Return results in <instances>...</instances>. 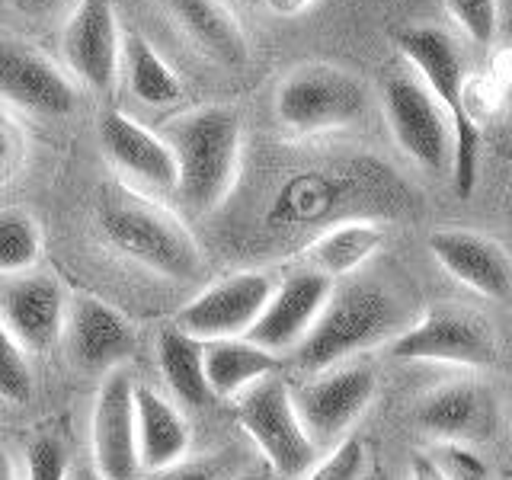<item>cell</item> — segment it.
I'll use <instances>...</instances> for the list:
<instances>
[{"mask_svg": "<svg viewBox=\"0 0 512 480\" xmlns=\"http://www.w3.org/2000/svg\"><path fill=\"white\" fill-rule=\"evenodd\" d=\"M26 151H29V141L20 122H13L7 112L0 109V186L16 180V173L26 164Z\"/></svg>", "mask_w": 512, "mask_h": 480, "instance_id": "obj_32", "label": "cell"}, {"mask_svg": "<svg viewBox=\"0 0 512 480\" xmlns=\"http://www.w3.org/2000/svg\"><path fill=\"white\" fill-rule=\"evenodd\" d=\"M71 480H106L100 471H96V468H77L74 474H71Z\"/></svg>", "mask_w": 512, "mask_h": 480, "instance_id": "obj_38", "label": "cell"}, {"mask_svg": "<svg viewBox=\"0 0 512 480\" xmlns=\"http://www.w3.org/2000/svg\"><path fill=\"white\" fill-rule=\"evenodd\" d=\"M157 368L176 404L202 410L215 397L205 375V343L183 333L176 324L157 333Z\"/></svg>", "mask_w": 512, "mask_h": 480, "instance_id": "obj_24", "label": "cell"}, {"mask_svg": "<svg viewBox=\"0 0 512 480\" xmlns=\"http://www.w3.org/2000/svg\"><path fill=\"white\" fill-rule=\"evenodd\" d=\"M413 423L439 445H487L500 432V397L480 381H452L416 400Z\"/></svg>", "mask_w": 512, "mask_h": 480, "instance_id": "obj_11", "label": "cell"}, {"mask_svg": "<svg viewBox=\"0 0 512 480\" xmlns=\"http://www.w3.org/2000/svg\"><path fill=\"white\" fill-rule=\"evenodd\" d=\"M397 48L404 58L420 71L423 84L442 103L455 135L452 154V180L458 199H468L477 186V151H480V128L468 109V71H464V55L439 26H407L397 32Z\"/></svg>", "mask_w": 512, "mask_h": 480, "instance_id": "obj_4", "label": "cell"}, {"mask_svg": "<svg viewBox=\"0 0 512 480\" xmlns=\"http://www.w3.org/2000/svg\"><path fill=\"white\" fill-rule=\"evenodd\" d=\"M42 256V228L23 208L0 212V279L20 276L39 263Z\"/></svg>", "mask_w": 512, "mask_h": 480, "instance_id": "obj_26", "label": "cell"}, {"mask_svg": "<svg viewBox=\"0 0 512 480\" xmlns=\"http://www.w3.org/2000/svg\"><path fill=\"white\" fill-rule=\"evenodd\" d=\"M410 480H448V474H445V468L439 464L436 455L416 452L410 458Z\"/></svg>", "mask_w": 512, "mask_h": 480, "instance_id": "obj_34", "label": "cell"}, {"mask_svg": "<svg viewBox=\"0 0 512 480\" xmlns=\"http://www.w3.org/2000/svg\"><path fill=\"white\" fill-rule=\"evenodd\" d=\"M413 320L410 298L388 282L349 279L333 288L324 314L295 349V365L304 375H320L343 365L356 352L394 343Z\"/></svg>", "mask_w": 512, "mask_h": 480, "instance_id": "obj_1", "label": "cell"}, {"mask_svg": "<svg viewBox=\"0 0 512 480\" xmlns=\"http://www.w3.org/2000/svg\"><path fill=\"white\" fill-rule=\"evenodd\" d=\"M279 282L269 272H237L199 292L176 314V327L202 343L250 336Z\"/></svg>", "mask_w": 512, "mask_h": 480, "instance_id": "obj_10", "label": "cell"}, {"mask_svg": "<svg viewBox=\"0 0 512 480\" xmlns=\"http://www.w3.org/2000/svg\"><path fill=\"white\" fill-rule=\"evenodd\" d=\"M135 388L125 368L109 372L96 391L93 416H90V442L96 471L106 480H144L141 455H138V413H135Z\"/></svg>", "mask_w": 512, "mask_h": 480, "instance_id": "obj_12", "label": "cell"}, {"mask_svg": "<svg viewBox=\"0 0 512 480\" xmlns=\"http://www.w3.org/2000/svg\"><path fill=\"white\" fill-rule=\"evenodd\" d=\"M384 247V231L375 221H340L314 237L301 250V260L308 269L320 272L333 282L349 279L359 266H365Z\"/></svg>", "mask_w": 512, "mask_h": 480, "instance_id": "obj_22", "label": "cell"}, {"mask_svg": "<svg viewBox=\"0 0 512 480\" xmlns=\"http://www.w3.org/2000/svg\"><path fill=\"white\" fill-rule=\"evenodd\" d=\"M61 52L68 68L93 93H109L119 74V26L112 0H80L61 32Z\"/></svg>", "mask_w": 512, "mask_h": 480, "instance_id": "obj_14", "label": "cell"}, {"mask_svg": "<svg viewBox=\"0 0 512 480\" xmlns=\"http://www.w3.org/2000/svg\"><path fill=\"white\" fill-rule=\"evenodd\" d=\"M96 228L119 256L164 279H192L202 272V250L186 224L138 192H106L96 208Z\"/></svg>", "mask_w": 512, "mask_h": 480, "instance_id": "obj_2", "label": "cell"}, {"mask_svg": "<svg viewBox=\"0 0 512 480\" xmlns=\"http://www.w3.org/2000/svg\"><path fill=\"white\" fill-rule=\"evenodd\" d=\"M263 4L269 7V13H276V16H295L301 10H308L314 0H263Z\"/></svg>", "mask_w": 512, "mask_h": 480, "instance_id": "obj_35", "label": "cell"}, {"mask_svg": "<svg viewBox=\"0 0 512 480\" xmlns=\"http://www.w3.org/2000/svg\"><path fill=\"white\" fill-rule=\"evenodd\" d=\"M234 413L253 439L256 452L272 464V471L282 480H301L320 461V448L295 410L292 388L279 375H269L247 388L237 397Z\"/></svg>", "mask_w": 512, "mask_h": 480, "instance_id": "obj_6", "label": "cell"}, {"mask_svg": "<svg viewBox=\"0 0 512 480\" xmlns=\"http://www.w3.org/2000/svg\"><path fill=\"white\" fill-rule=\"evenodd\" d=\"M64 333H68L71 362L84 372H116L125 359H132L138 346L132 320L93 295H80L71 301Z\"/></svg>", "mask_w": 512, "mask_h": 480, "instance_id": "obj_18", "label": "cell"}, {"mask_svg": "<svg viewBox=\"0 0 512 480\" xmlns=\"http://www.w3.org/2000/svg\"><path fill=\"white\" fill-rule=\"evenodd\" d=\"M0 100L32 116L61 119L74 112L77 90L36 48L0 39Z\"/></svg>", "mask_w": 512, "mask_h": 480, "instance_id": "obj_15", "label": "cell"}, {"mask_svg": "<svg viewBox=\"0 0 512 480\" xmlns=\"http://www.w3.org/2000/svg\"><path fill=\"white\" fill-rule=\"evenodd\" d=\"M29 397H32V372L26 362V349L0 324V400H7V404H26Z\"/></svg>", "mask_w": 512, "mask_h": 480, "instance_id": "obj_28", "label": "cell"}, {"mask_svg": "<svg viewBox=\"0 0 512 480\" xmlns=\"http://www.w3.org/2000/svg\"><path fill=\"white\" fill-rule=\"evenodd\" d=\"M375 391L378 378L372 365L343 362L320 375H311V381L298 384L292 391V400L314 445L320 452L324 448L330 452V448L352 436V426L359 423V416L375 400Z\"/></svg>", "mask_w": 512, "mask_h": 480, "instance_id": "obj_8", "label": "cell"}, {"mask_svg": "<svg viewBox=\"0 0 512 480\" xmlns=\"http://www.w3.org/2000/svg\"><path fill=\"white\" fill-rule=\"evenodd\" d=\"M445 10L474 45H490L493 42L496 26H500V10H496V0H445Z\"/></svg>", "mask_w": 512, "mask_h": 480, "instance_id": "obj_31", "label": "cell"}, {"mask_svg": "<svg viewBox=\"0 0 512 480\" xmlns=\"http://www.w3.org/2000/svg\"><path fill=\"white\" fill-rule=\"evenodd\" d=\"M167 144L180 164L176 192L196 212H215L240 176V119L228 106H202L167 125Z\"/></svg>", "mask_w": 512, "mask_h": 480, "instance_id": "obj_3", "label": "cell"}, {"mask_svg": "<svg viewBox=\"0 0 512 480\" xmlns=\"http://www.w3.org/2000/svg\"><path fill=\"white\" fill-rule=\"evenodd\" d=\"M368 471V452L359 436L343 439L320 458L301 480H362Z\"/></svg>", "mask_w": 512, "mask_h": 480, "instance_id": "obj_29", "label": "cell"}, {"mask_svg": "<svg viewBox=\"0 0 512 480\" xmlns=\"http://www.w3.org/2000/svg\"><path fill=\"white\" fill-rule=\"evenodd\" d=\"M157 4L205 58L231 71L247 64L250 48L244 26L237 23L234 10L224 0H157Z\"/></svg>", "mask_w": 512, "mask_h": 480, "instance_id": "obj_20", "label": "cell"}, {"mask_svg": "<svg viewBox=\"0 0 512 480\" xmlns=\"http://www.w3.org/2000/svg\"><path fill=\"white\" fill-rule=\"evenodd\" d=\"M0 480H16V464L4 442H0Z\"/></svg>", "mask_w": 512, "mask_h": 480, "instance_id": "obj_37", "label": "cell"}, {"mask_svg": "<svg viewBox=\"0 0 512 480\" xmlns=\"http://www.w3.org/2000/svg\"><path fill=\"white\" fill-rule=\"evenodd\" d=\"M68 445L55 432H39L26 445V477L29 480H71Z\"/></svg>", "mask_w": 512, "mask_h": 480, "instance_id": "obj_30", "label": "cell"}, {"mask_svg": "<svg viewBox=\"0 0 512 480\" xmlns=\"http://www.w3.org/2000/svg\"><path fill=\"white\" fill-rule=\"evenodd\" d=\"M250 468V452L240 445H224L215 452L183 458L164 471H154L144 480H240Z\"/></svg>", "mask_w": 512, "mask_h": 480, "instance_id": "obj_27", "label": "cell"}, {"mask_svg": "<svg viewBox=\"0 0 512 480\" xmlns=\"http://www.w3.org/2000/svg\"><path fill=\"white\" fill-rule=\"evenodd\" d=\"M429 253L455 282L490 301L512 298V256L487 234L445 228L429 234Z\"/></svg>", "mask_w": 512, "mask_h": 480, "instance_id": "obj_17", "label": "cell"}, {"mask_svg": "<svg viewBox=\"0 0 512 480\" xmlns=\"http://www.w3.org/2000/svg\"><path fill=\"white\" fill-rule=\"evenodd\" d=\"M125 68H128V87L138 96L144 106H170L183 96L180 77L170 71V64L160 58L151 42L138 36V32H128L125 42Z\"/></svg>", "mask_w": 512, "mask_h": 480, "instance_id": "obj_25", "label": "cell"}, {"mask_svg": "<svg viewBox=\"0 0 512 480\" xmlns=\"http://www.w3.org/2000/svg\"><path fill=\"white\" fill-rule=\"evenodd\" d=\"M333 288L336 282L320 276L314 269L292 272V276L279 282L276 295L266 304L263 317L256 320V327L250 330L247 340L276 352V356L295 352L304 343V336L314 330L317 317L324 314Z\"/></svg>", "mask_w": 512, "mask_h": 480, "instance_id": "obj_16", "label": "cell"}, {"mask_svg": "<svg viewBox=\"0 0 512 480\" xmlns=\"http://www.w3.org/2000/svg\"><path fill=\"white\" fill-rule=\"evenodd\" d=\"M96 132H100L106 157L125 176H132L135 183L160 192L180 186V164H176V154L167 144V138L148 132V128L138 125L132 116H125L119 109H106Z\"/></svg>", "mask_w": 512, "mask_h": 480, "instance_id": "obj_19", "label": "cell"}, {"mask_svg": "<svg viewBox=\"0 0 512 480\" xmlns=\"http://www.w3.org/2000/svg\"><path fill=\"white\" fill-rule=\"evenodd\" d=\"M394 359L407 362H439L461 368H493L500 362V340L490 320L468 304L442 301L413 320L391 343Z\"/></svg>", "mask_w": 512, "mask_h": 480, "instance_id": "obj_5", "label": "cell"}, {"mask_svg": "<svg viewBox=\"0 0 512 480\" xmlns=\"http://www.w3.org/2000/svg\"><path fill=\"white\" fill-rule=\"evenodd\" d=\"M368 112V90L349 71L308 64L292 71L276 93V116L292 135H320L356 125Z\"/></svg>", "mask_w": 512, "mask_h": 480, "instance_id": "obj_7", "label": "cell"}, {"mask_svg": "<svg viewBox=\"0 0 512 480\" xmlns=\"http://www.w3.org/2000/svg\"><path fill=\"white\" fill-rule=\"evenodd\" d=\"M279 368H282V356L256 346L247 336L205 343L208 388L221 400H237L247 388H253L256 381L276 375Z\"/></svg>", "mask_w": 512, "mask_h": 480, "instance_id": "obj_23", "label": "cell"}, {"mask_svg": "<svg viewBox=\"0 0 512 480\" xmlns=\"http://www.w3.org/2000/svg\"><path fill=\"white\" fill-rule=\"evenodd\" d=\"M135 413H138V455L144 474L164 471L170 464L189 455L192 432L180 407L160 391L138 384L135 388Z\"/></svg>", "mask_w": 512, "mask_h": 480, "instance_id": "obj_21", "label": "cell"}, {"mask_svg": "<svg viewBox=\"0 0 512 480\" xmlns=\"http://www.w3.org/2000/svg\"><path fill=\"white\" fill-rule=\"evenodd\" d=\"M384 119L391 125L397 148L404 151L413 164H420L429 173H442L452 164L455 135L442 103L432 90L407 71H397L384 80L381 90Z\"/></svg>", "mask_w": 512, "mask_h": 480, "instance_id": "obj_9", "label": "cell"}, {"mask_svg": "<svg viewBox=\"0 0 512 480\" xmlns=\"http://www.w3.org/2000/svg\"><path fill=\"white\" fill-rule=\"evenodd\" d=\"M68 295L48 272H20L0 279V324L26 352L52 349L68 327Z\"/></svg>", "mask_w": 512, "mask_h": 480, "instance_id": "obj_13", "label": "cell"}, {"mask_svg": "<svg viewBox=\"0 0 512 480\" xmlns=\"http://www.w3.org/2000/svg\"><path fill=\"white\" fill-rule=\"evenodd\" d=\"M436 458L445 468L448 480H493L490 471H487V464L464 445H442L436 452Z\"/></svg>", "mask_w": 512, "mask_h": 480, "instance_id": "obj_33", "label": "cell"}, {"mask_svg": "<svg viewBox=\"0 0 512 480\" xmlns=\"http://www.w3.org/2000/svg\"><path fill=\"white\" fill-rule=\"evenodd\" d=\"M7 4L16 7V10H23V13H42L48 7H55L58 0H7Z\"/></svg>", "mask_w": 512, "mask_h": 480, "instance_id": "obj_36", "label": "cell"}]
</instances>
